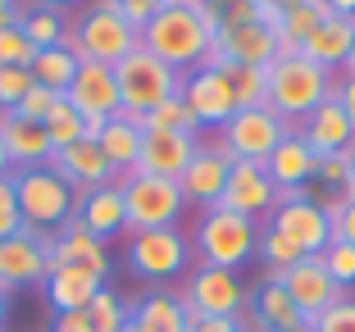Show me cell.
Segmentation results:
<instances>
[{"mask_svg": "<svg viewBox=\"0 0 355 332\" xmlns=\"http://www.w3.org/2000/svg\"><path fill=\"white\" fill-rule=\"evenodd\" d=\"M337 73L310 64L305 55H278L264 69V105L282 119L287 128H301L319 105L333 96Z\"/></svg>", "mask_w": 355, "mask_h": 332, "instance_id": "cell-1", "label": "cell"}, {"mask_svg": "<svg viewBox=\"0 0 355 332\" xmlns=\"http://www.w3.org/2000/svg\"><path fill=\"white\" fill-rule=\"evenodd\" d=\"M141 46H146L155 60H164L173 73L187 78L191 69L205 64V55L214 51V37L205 32L196 14V0H164V10L141 28Z\"/></svg>", "mask_w": 355, "mask_h": 332, "instance_id": "cell-2", "label": "cell"}, {"mask_svg": "<svg viewBox=\"0 0 355 332\" xmlns=\"http://www.w3.org/2000/svg\"><path fill=\"white\" fill-rule=\"evenodd\" d=\"M196 246L200 264H214V269H232L237 273L241 264H251L255 246H260V223L246 214H232V209L214 205V209H200V223H196Z\"/></svg>", "mask_w": 355, "mask_h": 332, "instance_id": "cell-3", "label": "cell"}, {"mask_svg": "<svg viewBox=\"0 0 355 332\" xmlns=\"http://www.w3.org/2000/svg\"><path fill=\"white\" fill-rule=\"evenodd\" d=\"M114 82H119V101H123V114L132 119H146L150 110L168 101V96L182 91V73H173L164 60L146 51V46H137L128 60L114 64Z\"/></svg>", "mask_w": 355, "mask_h": 332, "instance_id": "cell-4", "label": "cell"}, {"mask_svg": "<svg viewBox=\"0 0 355 332\" xmlns=\"http://www.w3.org/2000/svg\"><path fill=\"white\" fill-rule=\"evenodd\" d=\"M69 28H73V37H78V60H96V64H110V69L141 46V32L119 14L114 0L87 5Z\"/></svg>", "mask_w": 355, "mask_h": 332, "instance_id": "cell-5", "label": "cell"}, {"mask_svg": "<svg viewBox=\"0 0 355 332\" xmlns=\"http://www.w3.org/2000/svg\"><path fill=\"white\" fill-rule=\"evenodd\" d=\"M14 191H19V209H23V228L37 232H60L78 209V191L51 168H19L14 173Z\"/></svg>", "mask_w": 355, "mask_h": 332, "instance_id": "cell-6", "label": "cell"}, {"mask_svg": "<svg viewBox=\"0 0 355 332\" xmlns=\"http://www.w3.org/2000/svg\"><path fill=\"white\" fill-rule=\"evenodd\" d=\"M178 301L191 319H246V287L237 282L232 269H214V264H196L178 291Z\"/></svg>", "mask_w": 355, "mask_h": 332, "instance_id": "cell-7", "label": "cell"}, {"mask_svg": "<svg viewBox=\"0 0 355 332\" xmlns=\"http://www.w3.org/2000/svg\"><path fill=\"white\" fill-rule=\"evenodd\" d=\"M123 187V205H128V232H146V228H173L187 196L173 177H150V173H128L119 177Z\"/></svg>", "mask_w": 355, "mask_h": 332, "instance_id": "cell-8", "label": "cell"}, {"mask_svg": "<svg viewBox=\"0 0 355 332\" xmlns=\"http://www.w3.org/2000/svg\"><path fill=\"white\" fill-rule=\"evenodd\" d=\"M128 269L141 282H168L191 273V241L182 228H146L128 237Z\"/></svg>", "mask_w": 355, "mask_h": 332, "instance_id": "cell-9", "label": "cell"}, {"mask_svg": "<svg viewBox=\"0 0 355 332\" xmlns=\"http://www.w3.org/2000/svg\"><path fill=\"white\" fill-rule=\"evenodd\" d=\"M287 137V123L273 114L269 105H255V110H237L228 123L219 128V146L232 159H251V164H264V159L278 150V141Z\"/></svg>", "mask_w": 355, "mask_h": 332, "instance_id": "cell-10", "label": "cell"}, {"mask_svg": "<svg viewBox=\"0 0 355 332\" xmlns=\"http://www.w3.org/2000/svg\"><path fill=\"white\" fill-rule=\"evenodd\" d=\"M51 278V232L19 228L14 237L0 241V287L23 291V287H42Z\"/></svg>", "mask_w": 355, "mask_h": 332, "instance_id": "cell-11", "label": "cell"}, {"mask_svg": "<svg viewBox=\"0 0 355 332\" xmlns=\"http://www.w3.org/2000/svg\"><path fill=\"white\" fill-rule=\"evenodd\" d=\"M264 228L282 232L292 246H301V255H324V246L333 241V214H328L324 200L296 196V200H282V205L269 214Z\"/></svg>", "mask_w": 355, "mask_h": 332, "instance_id": "cell-12", "label": "cell"}, {"mask_svg": "<svg viewBox=\"0 0 355 332\" xmlns=\"http://www.w3.org/2000/svg\"><path fill=\"white\" fill-rule=\"evenodd\" d=\"M69 105H73L78 114L87 119L92 137L105 128V119L123 114V101H119V82H114V69L110 64H96V60H83L78 64V78L69 82Z\"/></svg>", "mask_w": 355, "mask_h": 332, "instance_id": "cell-13", "label": "cell"}, {"mask_svg": "<svg viewBox=\"0 0 355 332\" xmlns=\"http://www.w3.org/2000/svg\"><path fill=\"white\" fill-rule=\"evenodd\" d=\"M269 278L278 282L287 296H292L296 310H301L305 319H319L324 310H333V305L346 296V291L328 278V269H324V260H319V255H305V260L292 264V269H269Z\"/></svg>", "mask_w": 355, "mask_h": 332, "instance_id": "cell-14", "label": "cell"}, {"mask_svg": "<svg viewBox=\"0 0 355 332\" xmlns=\"http://www.w3.org/2000/svg\"><path fill=\"white\" fill-rule=\"evenodd\" d=\"M182 101L191 105V114L200 119V128H223L232 114H237V96H232V82L223 78V69L214 64H200L182 78Z\"/></svg>", "mask_w": 355, "mask_h": 332, "instance_id": "cell-15", "label": "cell"}, {"mask_svg": "<svg viewBox=\"0 0 355 332\" xmlns=\"http://www.w3.org/2000/svg\"><path fill=\"white\" fill-rule=\"evenodd\" d=\"M219 205L232 209V214H246V218H255V223H260V218L273 214V205H278V187L269 182L264 164L232 159V173H228V187H223Z\"/></svg>", "mask_w": 355, "mask_h": 332, "instance_id": "cell-16", "label": "cell"}, {"mask_svg": "<svg viewBox=\"0 0 355 332\" xmlns=\"http://www.w3.org/2000/svg\"><path fill=\"white\" fill-rule=\"evenodd\" d=\"M214 51L232 64H246V69H269V64L278 60V32L260 19L223 23L219 37H214Z\"/></svg>", "mask_w": 355, "mask_h": 332, "instance_id": "cell-17", "label": "cell"}, {"mask_svg": "<svg viewBox=\"0 0 355 332\" xmlns=\"http://www.w3.org/2000/svg\"><path fill=\"white\" fill-rule=\"evenodd\" d=\"M51 269H83L105 282L110 278V246L96 241L78 218H69L60 232H51Z\"/></svg>", "mask_w": 355, "mask_h": 332, "instance_id": "cell-18", "label": "cell"}, {"mask_svg": "<svg viewBox=\"0 0 355 332\" xmlns=\"http://www.w3.org/2000/svg\"><path fill=\"white\" fill-rule=\"evenodd\" d=\"M51 173H60L69 187L83 196V191H92V187H105V182H119V168L105 159V150H101V141H78V146H69V150H55L51 155Z\"/></svg>", "mask_w": 355, "mask_h": 332, "instance_id": "cell-19", "label": "cell"}, {"mask_svg": "<svg viewBox=\"0 0 355 332\" xmlns=\"http://www.w3.org/2000/svg\"><path fill=\"white\" fill-rule=\"evenodd\" d=\"M228 173H232V155L223 146H200L196 159L187 164V173L178 177V187L187 196V205H200V209H214L228 187Z\"/></svg>", "mask_w": 355, "mask_h": 332, "instance_id": "cell-20", "label": "cell"}, {"mask_svg": "<svg viewBox=\"0 0 355 332\" xmlns=\"http://www.w3.org/2000/svg\"><path fill=\"white\" fill-rule=\"evenodd\" d=\"M200 137L191 132H146L141 137V159H137L132 173H150V177H182L187 164L196 159Z\"/></svg>", "mask_w": 355, "mask_h": 332, "instance_id": "cell-21", "label": "cell"}, {"mask_svg": "<svg viewBox=\"0 0 355 332\" xmlns=\"http://www.w3.org/2000/svg\"><path fill=\"white\" fill-rule=\"evenodd\" d=\"M73 218L83 223L87 232H92L96 241H110L114 237H123L128 232V205H123V187L119 182H105V187H92V191H83L78 196V209H73Z\"/></svg>", "mask_w": 355, "mask_h": 332, "instance_id": "cell-22", "label": "cell"}, {"mask_svg": "<svg viewBox=\"0 0 355 332\" xmlns=\"http://www.w3.org/2000/svg\"><path fill=\"white\" fill-rule=\"evenodd\" d=\"M314 168H319V155L310 150V141L301 137V128H287V137L278 141L269 159H264V173L278 191H301L314 182Z\"/></svg>", "mask_w": 355, "mask_h": 332, "instance_id": "cell-23", "label": "cell"}, {"mask_svg": "<svg viewBox=\"0 0 355 332\" xmlns=\"http://www.w3.org/2000/svg\"><path fill=\"white\" fill-rule=\"evenodd\" d=\"M301 137L310 141V150L319 159H324V155H346V150H351V141H355V123L346 119L342 101H337V96H328V101L301 123Z\"/></svg>", "mask_w": 355, "mask_h": 332, "instance_id": "cell-24", "label": "cell"}, {"mask_svg": "<svg viewBox=\"0 0 355 332\" xmlns=\"http://www.w3.org/2000/svg\"><path fill=\"white\" fill-rule=\"evenodd\" d=\"M351 46H355V19H346V14H328V19L305 37L301 55L310 64H319V69H328V73H342L346 60H351Z\"/></svg>", "mask_w": 355, "mask_h": 332, "instance_id": "cell-25", "label": "cell"}, {"mask_svg": "<svg viewBox=\"0 0 355 332\" xmlns=\"http://www.w3.org/2000/svg\"><path fill=\"white\" fill-rule=\"evenodd\" d=\"M0 141H5V155H10L14 173L19 168H42L51 164V137H46L42 123H28L19 114H0Z\"/></svg>", "mask_w": 355, "mask_h": 332, "instance_id": "cell-26", "label": "cell"}, {"mask_svg": "<svg viewBox=\"0 0 355 332\" xmlns=\"http://www.w3.org/2000/svg\"><path fill=\"white\" fill-rule=\"evenodd\" d=\"M251 323L260 332H310V319L273 278H264V287L251 296Z\"/></svg>", "mask_w": 355, "mask_h": 332, "instance_id": "cell-27", "label": "cell"}, {"mask_svg": "<svg viewBox=\"0 0 355 332\" xmlns=\"http://www.w3.org/2000/svg\"><path fill=\"white\" fill-rule=\"evenodd\" d=\"M141 123H137L132 114H114V119H105V128L96 132V141H101L105 159L119 168V177H128L137 168V159H141Z\"/></svg>", "mask_w": 355, "mask_h": 332, "instance_id": "cell-28", "label": "cell"}, {"mask_svg": "<svg viewBox=\"0 0 355 332\" xmlns=\"http://www.w3.org/2000/svg\"><path fill=\"white\" fill-rule=\"evenodd\" d=\"M42 287H46V301L55 305V314H78L96 301V291L105 282L96 273H83V269H51V278Z\"/></svg>", "mask_w": 355, "mask_h": 332, "instance_id": "cell-29", "label": "cell"}, {"mask_svg": "<svg viewBox=\"0 0 355 332\" xmlns=\"http://www.w3.org/2000/svg\"><path fill=\"white\" fill-rule=\"evenodd\" d=\"M132 323L141 332H187L191 314L182 310L178 296H168V291H150V296H141V301L132 305Z\"/></svg>", "mask_w": 355, "mask_h": 332, "instance_id": "cell-30", "label": "cell"}, {"mask_svg": "<svg viewBox=\"0 0 355 332\" xmlns=\"http://www.w3.org/2000/svg\"><path fill=\"white\" fill-rule=\"evenodd\" d=\"M328 14H333V10H328L324 0H305L301 10H292L287 19L278 23V28H273V32H278V55H301L305 37H310V32L319 28Z\"/></svg>", "mask_w": 355, "mask_h": 332, "instance_id": "cell-31", "label": "cell"}, {"mask_svg": "<svg viewBox=\"0 0 355 332\" xmlns=\"http://www.w3.org/2000/svg\"><path fill=\"white\" fill-rule=\"evenodd\" d=\"M78 55H69L64 46H46V51H37V60H32V82L51 87V91H69V82L78 78Z\"/></svg>", "mask_w": 355, "mask_h": 332, "instance_id": "cell-32", "label": "cell"}, {"mask_svg": "<svg viewBox=\"0 0 355 332\" xmlns=\"http://www.w3.org/2000/svg\"><path fill=\"white\" fill-rule=\"evenodd\" d=\"M46 137H51V150H69V146H78V141H87L92 137V128H87V119L78 114L73 105H69V96H60L55 101V110L46 114ZM96 141V137H92Z\"/></svg>", "mask_w": 355, "mask_h": 332, "instance_id": "cell-33", "label": "cell"}, {"mask_svg": "<svg viewBox=\"0 0 355 332\" xmlns=\"http://www.w3.org/2000/svg\"><path fill=\"white\" fill-rule=\"evenodd\" d=\"M137 123H141V132H191V137H200V119L191 114V105L182 101V91L168 96L159 110H150V114L137 119Z\"/></svg>", "mask_w": 355, "mask_h": 332, "instance_id": "cell-34", "label": "cell"}, {"mask_svg": "<svg viewBox=\"0 0 355 332\" xmlns=\"http://www.w3.org/2000/svg\"><path fill=\"white\" fill-rule=\"evenodd\" d=\"M23 32H28V42L37 46V51H46V46H60V37H64V14L60 10H42V5H28V14H23V23H19Z\"/></svg>", "mask_w": 355, "mask_h": 332, "instance_id": "cell-35", "label": "cell"}, {"mask_svg": "<svg viewBox=\"0 0 355 332\" xmlns=\"http://www.w3.org/2000/svg\"><path fill=\"white\" fill-rule=\"evenodd\" d=\"M128 314H132V305H128L119 291H110V287H101V291H96V301L87 305V319L96 323V332H123Z\"/></svg>", "mask_w": 355, "mask_h": 332, "instance_id": "cell-36", "label": "cell"}, {"mask_svg": "<svg viewBox=\"0 0 355 332\" xmlns=\"http://www.w3.org/2000/svg\"><path fill=\"white\" fill-rule=\"evenodd\" d=\"M255 255L264 260V269H292V264H301V246H292V241L282 237V232L273 228H260V246H255Z\"/></svg>", "mask_w": 355, "mask_h": 332, "instance_id": "cell-37", "label": "cell"}, {"mask_svg": "<svg viewBox=\"0 0 355 332\" xmlns=\"http://www.w3.org/2000/svg\"><path fill=\"white\" fill-rule=\"evenodd\" d=\"M319 260H324V269H328V278L337 282V287H355V246L351 241H328L324 246V255H319Z\"/></svg>", "mask_w": 355, "mask_h": 332, "instance_id": "cell-38", "label": "cell"}, {"mask_svg": "<svg viewBox=\"0 0 355 332\" xmlns=\"http://www.w3.org/2000/svg\"><path fill=\"white\" fill-rule=\"evenodd\" d=\"M37 46L28 42L23 28H0V69H32Z\"/></svg>", "mask_w": 355, "mask_h": 332, "instance_id": "cell-39", "label": "cell"}, {"mask_svg": "<svg viewBox=\"0 0 355 332\" xmlns=\"http://www.w3.org/2000/svg\"><path fill=\"white\" fill-rule=\"evenodd\" d=\"M32 91V69H0V114H14Z\"/></svg>", "mask_w": 355, "mask_h": 332, "instance_id": "cell-40", "label": "cell"}, {"mask_svg": "<svg viewBox=\"0 0 355 332\" xmlns=\"http://www.w3.org/2000/svg\"><path fill=\"white\" fill-rule=\"evenodd\" d=\"M55 101H60V91H51V87H42V82H32V91L19 101V110H14V114L28 119V123H46V114L55 110Z\"/></svg>", "mask_w": 355, "mask_h": 332, "instance_id": "cell-41", "label": "cell"}, {"mask_svg": "<svg viewBox=\"0 0 355 332\" xmlns=\"http://www.w3.org/2000/svg\"><path fill=\"white\" fill-rule=\"evenodd\" d=\"M310 332H355V296H342L333 310L310 319Z\"/></svg>", "mask_w": 355, "mask_h": 332, "instance_id": "cell-42", "label": "cell"}, {"mask_svg": "<svg viewBox=\"0 0 355 332\" xmlns=\"http://www.w3.org/2000/svg\"><path fill=\"white\" fill-rule=\"evenodd\" d=\"M23 228V209H19V191H14V173L0 177V241L14 237Z\"/></svg>", "mask_w": 355, "mask_h": 332, "instance_id": "cell-43", "label": "cell"}, {"mask_svg": "<svg viewBox=\"0 0 355 332\" xmlns=\"http://www.w3.org/2000/svg\"><path fill=\"white\" fill-rule=\"evenodd\" d=\"M324 205H328V214H333V237L355 246V196H328Z\"/></svg>", "mask_w": 355, "mask_h": 332, "instance_id": "cell-44", "label": "cell"}, {"mask_svg": "<svg viewBox=\"0 0 355 332\" xmlns=\"http://www.w3.org/2000/svg\"><path fill=\"white\" fill-rule=\"evenodd\" d=\"M314 182H319L324 191H333V196H346V182H351V173H346V155H324L319 168H314Z\"/></svg>", "mask_w": 355, "mask_h": 332, "instance_id": "cell-45", "label": "cell"}, {"mask_svg": "<svg viewBox=\"0 0 355 332\" xmlns=\"http://www.w3.org/2000/svg\"><path fill=\"white\" fill-rule=\"evenodd\" d=\"M114 5H119V14H123V19H128V23H132V28H137V32L146 28V23H150V19H155V14H159V10H164V0H114Z\"/></svg>", "mask_w": 355, "mask_h": 332, "instance_id": "cell-46", "label": "cell"}, {"mask_svg": "<svg viewBox=\"0 0 355 332\" xmlns=\"http://www.w3.org/2000/svg\"><path fill=\"white\" fill-rule=\"evenodd\" d=\"M301 5H305V0H255V19L269 23V28H278V23L287 19L292 10H301Z\"/></svg>", "mask_w": 355, "mask_h": 332, "instance_id": "cell-47", "label": "cell"}, {"mask_svg": "<svg viewBox=\"0 0 355 332\" xmlns=\"http://www.w3.org/2000/svg\"><path fill=\"white\" fill-rule=\"evenodd\" d=\"M209 10L219 14V23H241V19H255V0H205Z\"/></svg>", "mask_w": 355, "mask_h": 332, "instance_id": "cell-48", "label": "cell"}, {"mask_svg": "<svg viewBox=\"0 0 355 332\" xmlns=\"http://www.w3.org/2000/svg\"><path fill=\"white\" fill-rule=\"evenodd\" d=\"M187 332H251V319H191Z\"/></svg>", "mask_w": 355, "mask_h": 332, "instance_id": "cell-49", "label": "cell"}, {"mask_svg": "<svg viewBox=\"0 0 355 332\" xmlns=\"http://www.w3.org/2000/svg\"><path fill=\"white\" fill-rule=\"evenodd\" d=\"M51 332H96V323L87 319V310H78V314H55V319H51Z\"/></svg>", "mask_w": 355, "mask_h": 332, "instance_id": "cell-50", "label": "cell"}, {"mask_svg": "<svg viewBox=\"0 0 355 332\" xmlns=\"http://www.w3.org/2000/svg\"><path fill=\"white\" fill-rule=\"evenodd\" d=\"M333 96H337V101H342V110H346V119H351V123H355V78H351V73H342V78H337V87H333Z\"/></svg>", "mask_w": 355, "mask_h": 332, "instance_id": "cell-51", "label": "cell"}, {"mask_svg": "<svg viewBox=\"0 0 355 332\" xmlns=\"http://www.w3.org/2000/svg\"><path fill=\"white\" fill-rule=\"evenodd\" d=\"M23 14H28V5H23V0H0V28H19Z\"/></svg>", "mask_w": 355, "mask_h": 332, "instance_id": "cell-52", "label": "cell"}, {"mask_svg": "<svg viewBox=\"0 0 355 332\" xmlns=\"http://www.w3.org/2000/svg\"><path fill=\"white\" fill-rule=\"evenodd\" d=\"M333 14H346V19H355V0H324Z\"/></svg>", "mask_w": 355, "mask_h": 332, "instance_id": "cell-53", "label": "cell"}, {"mask_svg": "<svg viewBox=\"0 0 355 332\" xmlns=\"http://www.w3.org/2000/svg\"><path fill=\"white\" fill-rule=\"evenodd\" d=\"M346 173H351V182H346V196H355V141H351V150H346Z\"/></svg>", "mask_w": 355, "mask_h": 332, "instance_id": "cell-54", "label": "cell"}, {"mask_svg": "<svg viewBox=\"0 0 355 332\" xmlns=\"http://www.w3.org/2000/svg\"><path fill=\"white\" fill-rule=\"evenodd\" d=\"M28 5H42V10H69V5H78V0H28Z\"/></svg>", "mask_w": 355, "mask_h": 332, "instance_id": "cell-55", "label": "cell"}, {"mask_svg": "<svg viewBox=\"0 0 355 332\" xmlns=\"http://www.w3.org/2000/svg\"><path fill=\"white\" fill-rule=\"evenodd\" d=\"M5 319H10V291L0 287V328H5Z\"/></svg>", "mask_w": 355, "mask_h": 332, "instance_id": "cell-56", "label": "cell"}, {"mask_svg": "<svg viewBox=\"0 0 355 332\" xmlns=\"http://www.w3.org/2000/svg\"><path fill=\"white\" fill-rule=\"evenodd\" d=\"M14 173V164H10V155H5V141H0V177H10Z\"/></svg>", "mask_w": 355, "mask_h": 332, "instance_id": "cell-57", "label": "cell"}, {"mask_svg": "<svg viewBox=\"0 0 355 332\" xmlns=\"http://www.w3.org/2000/svg\"><path fill=\"white\" fill-rule=\"evenodd\" d=\"M342 73H351V78H355V46H351V60H346V69Z\"/></svg>", "mask_w": 355, "mask_h": 332, "instance_id": "cell-58", "label": "cell"}, {"mask_svg": "<svg viewBox=\"0 0 355 332\" xmlns=\"http://www.w3.org/2000/svg\"><path fill=\"white\" fill-rule=\"evenodd\" d=\"M123 332H141V328H137V323H132V314H128V323H123Z\"/></svg>", "mask_w": 355, "mask_h": 332, "instance_id": "cell-59", "label": "cell"}]
</instances>
